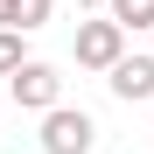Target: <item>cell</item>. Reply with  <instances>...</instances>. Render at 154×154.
Masks as SVG:
<instances>
[{
    "label": "cell",
    "instance_id": "cell-1",
    "mask_svg": "<svg viewBox=\"0 0 154 154\" xmlns=\"http://www.w3.org/2000/svg\"><path fill=\"white\" fill-rule=\"evenodd\" d=\"M91 140H98L91 112H77V105H49L42 112V147L49 154H91Z\"/></svg>",
    "mask_w": 154,
    "mask_h": 154
},
{
    "label": "cell",
    "instance_id": "cell-2",
    "mask_svg": "<svg viewBox=\"0 0 154 154\" xmlns=\"http://www.w3.org/2000/svg\"><path fill=\"white\" fill-rule=\"evenodd\" d=\"M70 56L84 63V70H112V63L126 56V28H119V21H77Z\"/></svg>",
    "mask_w": 154,
    "mask_h": 154
},
{
    "label": "cell",
    "instance_id": "cell-3",
    "mask_svg": "<svg viewBox=\"0 0 154 154\" xmlns=\"http://www.w3.org/2000/svg\"><path fill=\"white\" fill-rule=\"evenodd\" d=\"M7 91H14V105H28V112H49V105H56V98H63V77H56V63H21L14 77H7Z\"/></svg>",
    "mask_w": 154,
    "mask_h": 154
},
{
    "label": "cell",
    "instance_id": "cell-4",
    "mask_svg": "<svg viewBox=\"0 0 154 154\" xmlns=\"http://www.w3.org/2000/svg\"><path fill=\"white\" fill-rule=\"evenodd\" d=\"M105 84H112V98H126V105L154 98V56H119V63L105 70Z\"/></svg>",
    "mask_w": 154,
    "mask_h": 154
},
{
    "label": "cell",
    "instance_id": "cell-5",
    "mask_svg": "<svg viewBox=\"0 0 154 154\" xmlns=\"http://www.w3.org/2000/svg\"><path fill=\"white\" fill-rule=\"evenodd\" d=\"M49 14H56V0H14V28H21V35L49 28Z\"/></svg>",
    "mask_w": 154,
    "mask_h": 154
},
{
    "label": "cell",
    "instance_id": "cell-6",
    "mask_svg": "<svg viewBox=\"0 0 154 154\" xmlns=\"http://www.w3.org/2000/svg\"><path fill=\"white\" fill-rule=\"evenodd\" d=\"M105 21H119V28H154V0H112Z\"/></svg>",
    "mask_w": 154,
    "mask_h": 154
},
{
    "label": "cell",
    "instance_id": "cell-7",
    "mask_svg": "<svg viewBox=\"0 0 154 154\" xmlns=\"http://www.w3.org/2000/svg\"><path fill=\"white\" fill-rule=\"evenodd\" d=\"M21 63H28L21 56V28H0V77H14Z\"/></svg>",
    "mask_w": 154,
    "mask_h": 154
},
{
    "label": "cell",
    "instance_id": "cell-8",
    "mask_svg": "<svg viewBox=\"0 0 154 154\" xmlns=\"http://www.w3.org/2000/svg\"><path fill=\"white\" fill-rule=\"evenodd\" d=\"M0 28H14V0H0Z\"/></svg>",
    "mask_w": 154,
    "mask_h": 154
}]
</instances>
